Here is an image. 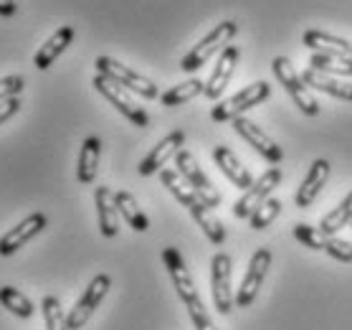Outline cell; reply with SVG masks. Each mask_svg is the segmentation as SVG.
<instances>
[{
  "instance_id": "cell-17",
  "label": "cell",
  "mask_w": 352,
  "mask_h": 330,
  "mask_svg": "<svg viewBox=\"0 0 352 330\" xmlns=\"http://www.w3.org/2000/svg\"><path fill=\"white\" fill-rule=\"evenodd\" d=\"M213 161H216V165L221 168V173H223V176L228 178L236 188L248 191V188L254 185V176H251V170H248L246 165L236 158V153H233L231 147L216 145L213 147Z\"/></svg>"
},
{
  "instance_id": "cell-7",
  "label": "cell",
  "mask_w": 352,
  "mask_h": 330,
  "mask_svg": "<svg viewBox=\"0 0 352 330\" xmlns=\"http://www.w3.org/2000/svg\"><path fill=\"white\" fill-rule=\"evenodd\" d=\"M112 287V277L109 274H96L94 280L89 282V287L81 292L79 302L74 305V310L66 315V322H69V330H81L87 325V320L94 315V310L102 305V300L107 298V292Z\"/></svg>"
},
{
  "instance_id": "cell-1",
  "label": "cell",
  "mask_w": 352,
  "mask_h": 330,
  "mask_svg": "<svg viewBox=\"0 0 352 330\" xmlns=\"http://www.w3.org/2000/svg\"><path fill=\"white\" fill-rule=\"evenodd\" d=\"M94 66H96V74L112 79L114 84L124 87L127 92H135V94H140V97H144V99H160V89H157V84H155L153 79H147V76H142V74L135 72V69L120 64L117 59L99 56L94 61Z\"/></svg>"
},
{
  "instance_id": "cell-19",
  "label": "cell",
  "mask_w": 352,
  "mask_h": 330,
  "mask_svg": "<svg viewBox=\"0 0 352 330\" xmlns=\"http://www.w3.org/2000/svg\"><path fill=\"white\" fill-rule=\"evenodd\" d=\"M72 41H74V28H72V25H61V28H56V31L48 36L46 43L36 51V56H33V66H36L38 72H46V69H51V66H54V61L64 54L66 46H69Z\"/></svg>"
},
{
  "instance_id": "cell-18",
  "label": "cell",
  "mask_w": 352,
  "mask_h": 330,
  "mask_svg": "<svg viewBox=\"0 0 352 330\" xmlns=\"http://www.w3.org/2000/svg\"><path fill=\"white\" fill-rule=\"evenodd\" d=\"M329 173H332V165H329L324 158H317L312 163V168L307 173L305 183L299 185V191H296V206L299 209H309L314 203V198L320 196V191L324 188V183L329 181Z\"/></svg>"
},
{
  "instance_id": "cell-34",
  "label": "cell",
  "mask_w": 352,
  "mask_h": 330,
  "mask_svg": "<svg viewBox=\"0 0 352 330\" xmlns=\"http://www.w3.org/2000/svg\"><path fill=\"white\" fill-rule=\"evenodd\" d=\"M188 315H190L192 325H195V330H218L216 322L210 320L208 310H206V305H203V300H198V302H192V305H188Z\"/></svg>"
},
{
  "instance_id": "cell-10",
  "label": "cell",
  "mask_w": 352,
  "mask_h": 330,
  "mask_svg": "<svg viewBox=\"0 0 352 330\" xmlns=\"http://www.w3.org/2000/svg\"><path fill=\"white\" fill-rule=\"evenodd\" d=\"M279 181H281V170L269 168L264 176L254 181V185H251L248 191H243V196H241L239 201L233 203V214L239 218H251L254 211H256L261 203L269 201V194L279 185Z\"/></svg>"
},
{
  "instance_id": "cell-28",
  "label": "cell",
  "mask_w": 352,
  "mask_h": 330,
  "mask_svg": "<svg viewBox=\"0 0 352 330\" xmlns=\"http://www.w3.org/2000/svg\"><path fill=\"white\" fill-rule=\"evenodd\" d=\"M0 305L6 307L8 313H13L16 318H31L33 315V302L28 298H25L23 292L16 290V287H10V285H6V287H0Z\"/></svg>"
},
{
  "instance_id": "cell-16",
  "label": "cell",
  "mask_w": 352,
  "mask_h": 330,
  "mask_svg": "<svg viewBox=\"0 0 352 330\" xmlns=\"http://www.w3.org/2000/svg\"><path fill=\"white\" fill-rule=\"evenodd\" d=\"M94 206H96V218H99V231L102 236L112 239L120 234V211L114 203V191L107 185H99L94 191Z\"/></svg>"
},
{
  "instance_id": "cell-3",
  "label": "cell",
  "mask_w": 352,
  "mask_h": 330,
  "mask_svg": "<svg viewBox=\"0 0 352 330\" xmlns=\"http://www.w3.org/2000/svg\"><path fill=\"white\" fill-rule=\"evenodd\" d=\"M269 97H272V87H269V81H254V84H248V87L241 89L239 94H233V97L218 102V105L210 110V120L213 122L239 120V117H243V112H248L251 107L266 102Z\"/></svg>"
},
{
  "instance_id": "cell-6",
  "label": "cell",
  "mask_w": 352,
  "mask_h": 330,
  "mask_svg": "<svg viewBox=\"0 0 352 330\" xmlns=\"http://www.w3.org/2000/svg\"><path fill=\"white\" fill-rule=\"evenodd\" d=\"M175 168H177V173L192 185V191L203 198V203H206L208 209H218V206H221L223 198L218 194V188L210 183V178L203 173V168L198 165V161H195V155H192L190 150L183 147V150L175 155Z\"/></svg>"
},
{
  "instance_id": "cell-2",
  "label": "cell",
  "mask_w": 352,
  "mask_h": 330,
  "mask_svg": "<svg viewBox=\"0 0 352 330\" xmlns=\"http://www.w3.org/2000/svg\"><path fill=\"white\" fill-rule=\"evenodd\" d=\"M239 31V25L233 23V21H223V23H218L213 31L206 36V39H200L195 46H192L183 59H180V69L183 72H198L200 66H206L210 59L216 56L218 51H223L228 46V41L236 36Z\"/></svg>"
},
{
  "instance_id": "cell-15",
  "label": "cell",
  "mask_w": 352,
  "mask_h": 330,
  "mask_svg": "<svg viewBox=\"0 0 352 330\" xmlns=\"http://www.w3.org/2000/svg\"><path fill=\"white\" fill-rule=\"evenodd\" d=\"M239 56L241 51L239 46H226L223 51H221V56H218L216 66H213V72H210L208 81H206V97L208 99H221V94L226 92V87H228V81H231L233 76V69H236V64H239Z\"/></svg>"
},
{
  "instance_id": "cell-23",
  "label": "cell",
  "mask_w": 352,
  "mask_h": 330,
  "mask_svg": "<svg viewBox=\"0 0 352 330\" xmlns=\"http://www.w3.org/2000/svg\"><path fill=\"white\" fill-rule=\"evenodd\" d=\"M114 203H117V211L122 214V218H124L135 231L144 234L147 229H150V218H147V214L140 209L137 198L129 194V191H114Z\"/></svg>"
},
{
  "instance_id": "cell-26",
  "label": "cell",
  "mask_w": 352,
  "mask_h": 330,
  "mask_svg": "<svg viewBox=\"0 0 352 330\" xmlns=\"http://www.w3.org/2000/svg\"><path fill=\"white\" fill-rule=\"evenodd\" d=\"M309 69H317L329 76H352V56H329V54H312Z\"/></svg>"
},
{
  "instance_id": "cell-11",
  "label": "cell",
  "mask_w": 352,
  "mask_h": 330,
  "mask_svg": "<svg viewBox=\"0 0 352 330\" xmlns=\"http://www.w3.org/2000/svg\"><path fill=\"white\" fill-rule=\"evenodd\" d=\"M162 262L168 267L170 280L175 285V292H177V298L183 300V305L188 307V305H192V302H198L200 295H198V290H195V282H192L188 267H185V259H183V254H180V249L165 247V249H162Z\"/></svg>"
},
{
  "instance_id": "cell-21",
  "label": "cell",
  "mask_w": 352,
  "mask_h": 330,
  "mask_svg": "<svg viewBox=\"0 0 352 330\" xmlns=\"http://www.w3.org/2000/svg\"><path fill=\"white\" fill-rule=\"evenodd\" d=\"M302 79H305L307 87L312 89H320L324 94H332L337 99H344V102H352V84L350 81H340L335 76H329V74H322L317 69H309L307 66V72L302 74Z\"/></svg>"
},
{
  "instance_id": "cell-22",
  "label": "cell",
  "mask_w": 352,
  "mask_h": 330,
  "mask_svg": "<svg viewBox=\"0 0 352 330\" xmlns=\"http://www.w3.org/2000/svg\"><path fill=\"white\" fill-rule=\"evenodd\" d=\"M307 49L317 51V54H329V56H350L352 46L340 36H329L324 31H305L302 36Z\"/></svg>"
},
{
  "instance_id": "cell-20",
  "label": "cell",
  "mask_w": 352,
  "mask_h": 330,
  "mask_svg": "<svg viewBox=\"0 0 352 330\" xmlns=\"http://www.w3.org/2000/svg\"><path fill=\"white\" fill-rule=\"evenodd\" d=\"M99 158H102V140L96 135H89L81 143L79 165H76V178H79L81 185L94 183L96 170H99Z\"/></svg>"
},
{
  "instance_id": "cell-36",
  "label": "cell",
  "mask_w": 352,
  "mask_h": 330,
  "mask_svg": "<svg viewBox=\"0 0 352 330\" xmlns=\"http://www.w3.org/2000/svg\"><path fill=\"white\" fill-rule=\"evenodd\" d=\"M18 13V3L16 0H0V16L3 18H13Z\"/></svg>"
},
{
  "instance_id": "cell-24",
  "label": "cell",
  "mask_w": 352,
  "mask_h": 330,
  "mask_svg": "<svg viewBox=\"0 0 352 330\" xmlns=\"http://www.w3.org/2000/svg\"><path fill=\"white\" fill-rule=\"evenodd\" d=\"M188 211H190V216L195 218V224L203 229V234L208 236L210 242L218 244V247L226 242V229H223V224H221V218L213 214V209H208L203 201H198L195 206H190Z\"/></svg>"
},
{
  "instance_id": "cell-4",
  "label": "cell",
  "mask_w": 352,
  "mask_h": 330,
  "mask_svg": "<svg viewBox=\"0 0 352 330\" xmlns=\"http://www.w3.org/2000/svg\"><path fill=\"white\" fill-rule=\"evenodd\" d=\"M272 69H274V74H276V79L281 81L284 92H287L289 97H292V102H294L307 117H314V114L320 112V102L312 97V92H309V87L305 84L302 74L294 72V66H292V61H289L287 56L274 59Z\"/></svg>"
},
{
  "instance_id": "cell-37",
  "label": "cell",
  "mask_w": 352,
  "mask_h": 330,
  "mask_svg": "<svg viewBox=\"0 0 352 330\" xmlns=\"http://www.w3.org/2000/svg\"><path fill=\"white\" fill-rule=\"evenodd\" d=\"M350 56H352V51H350Z\"/></svg>"
},
{
  "instance_id": "cell-33",
  "label": "cell",
  "mask_w": 352,
  "mask_h": 330,
  "mask_svg": "<svg viewBox=\"0 0 352 330\" xmlns=\"http://www.w3.org/2000/svg\"><path fill=\"white\" fill-rule=\"evenodd\" d=\"M23 87H25V79L21 76V74L3 76V79H0V102L13 99V97H21V94H23Z\"/></svg>"
},
{
  "instance_id": "cell-32",
  "label": "cell",
  "mask_w": 352,
  "mask_h": 330,
  "mask_svg": "<svg viewBox=\"0 0 352 330\" xmlns=\"http://www.w3.org/2000/svg\"><path fill=\"white\" fill-rule=\"evenodd\" d=\"M294 236L305 244V247H309V249L322 251L324 234H322L320 229H314V226H309V224H294Z\"/></svg>"
},
{
  "instance_id": "cell-27",
  "label": "cell",
  "mask_w": 352,
  "mask_h": 330,
  "mask_svg": "<svg viewBox=\"0 0 352 330\" xmlns=\"http://www.w3.org/2000/svg\"><path fill=\"white\" fill-rule=\"evenodd\" d=\"M347 224H352V191L342 198V203L337 206V209H332L327 214V216L320 221V231L322 234H337L340 229H344Z\"/></svg>"
},
{
  "instance_id": "cell-30",
  "label": "cell",
  "mask_w": 352,
  "mask_h": 330,
  "mask_svg": "<svg viewBox=\"0 0 352 330\" xmlns=\"http://www.w3.org/2000/svg\"><path fill=\"white\" fill-rule=\"evenodd\" d=\"M279 214H281V201L279 198H269V201H264L256 211H254V216H251V229H254V231H264V229H269V226L276 221Z\"/></svg>"
},
{
  "instance_id": "cell-5",
  "label": "cell",
  "mask_w": 352,
  "mask_h": 330,
  "mask_svg": "<svg viewBox=\"0 0 352 330\" xmlns=\"http://www.w3.org/2000/svg\"><path fill=\"white\" fill-rule=\"evenodd\" d=\"M91 84H94L96 92H99L117 112L124 114L135 127H147V125H150V114L144 112V107H140L135 99L129 97V92L124 87L114 84L112 79H107V76H102V74H96Z\"/></svg>"
},
{
  "instance_id": "cell-29",
  "label": "cell",
  "mask_w": 352,
  "mask_h": 330,
  "mask_svg": "<svg viewBox=\"0 0 352 330\" xmlns=\"http://www.w3.org/2000/svg\"><path fill=\"white\" fill-rule=\"evenodd\" d=\"M41 313H43L46 330H69V322H66V315H64V310H61L58 298L46 295L43 302H41Z\"/></svg>"
},
{
  "instance_id": "cell-35",
  "label": "cell",
  "mask_w": 352,
  "mask_h": 330,
  "mask_svg": "<svg viewBox=\"0 0 352 330\" xmlns=\"http://www.w3.org/2000/svg\"><path fill=\"white\" fill-rule=\"evenodd\" d=\"M21 107H23L21 97H13V99H6V102H0V125H6L10 117H16V114L21 112Z\"/></svg>"
},
{
  "instance_id": "cell-31",
  "label": "cell",
  "mask_w": 352,
  "mask_h": 330,
  "mask_svg": "<svg viewBox=\"0 0 352 330\" xmlns=\"http://www.w3.org/2000/svg\"><path fill=\"white\" fill-rule=\"evenodd\" d=\"M322 251H327L329 257H335L337 262H352V244L344 242V239H340V236H329V234H324V244H322Z\"/></svg>"
},
{
  "instance_id": "cell-9",
  "label": "cell",
  "mask_w": 352,
  "mask_h": 330,
  "mask_svg": "<svg viewBox=\"0 0 352 330\" xmlns=\"http://www.w3.org/2000/svg\"><path fill=\"white\" fill-rule=\"evenodd\" d=\"M210 290H213V302L218 313H231L236 298L231 290V257L226 251H218L210 262Z\"/></svg>"
},
{
  "instance_id": "cell-13",
  "label": "cell",
  "mask_w": 352,
  "mask_h": 330,
  "mask_svg": "<svg viewBox=\"0 0 352 330\" xmlns=\"http://www.w3.org/2000/svg\"><path fill=\"white\" fill-rule=\"evenodd\" d=\"M185 145V132L183 130H173L170 135H165L157 143V145L150 150V153L144 155L142 161H140V176H153V173H160L165 165H168L170 158H175Z\"/></svg>"
},
{
  "instance_id": "cell-25",
  "label": "cell",
  "mask_w": 352,
  "mask_h": 330,
  "mask_svg": "<svg viewBox=\"0 0 352 330\" xmlns=\"http://www.w3.org/2000/svg\"><path fill=\"white\" fill-rule=\"evenodd\" d=\"M203 92H206V81L188 79V81H183V84L170 87L168 92H162L160 102H162V107H180V105H185V102H192L195 97H200Z\"/></svg>"
},
{
  "instance_id": "cell-12",
  "label": "cell",
  "mask_w": 352,
  "mask_h": 330,
  "mask_svg": "<svg viewBox=\"0 0 352 330\" xmlns=\"http://www.w3.org/2000/svg\"><path fill=\"white\" fill-rule=\"evenodd\" d=\"M46 224H48V218H46V214H41V211L25 216L21 224H16L13 229H8V231L0 236V257L16 254L21 247H25L31 239H36V236L46 229Z\"/></svg>"
},
{
  "instance_id": "cell-14",
  "label": "cell",
  "mask_w": 352,
  "mask_h": 330,
  "mask_svg": "<svg viewBox=\"0 0 352 330\" xmlns=\"http://www.w3.org/2000/svg\"><path fill=\"white\" fill-rule=\"evenodd\" d=\"M233 130H236V132L246 140L248 145L254 147V150H256L261 158H266L269 163H281V161H284V150L274 143L272 137L266 135L264 130L258 127L256 122H251L248 117H239V120H233Z\"/></svg>"
},
{
  "instance_id": "cell-8",
  "label": "cell",
  "mask_w": 352,
  "mask_h": 330,
  "mask_svg": "<svg viewBox=\"0 0 352 330\" xmlns=\"http://www.w3.org/2000/svg\"><path fill=\"white\" fill-rule=\"evenodd\" d=\"M269 267H272V249L261 247V249L254 251V257H251V262L246 267V274L241 280V287L236 290V305L239 307L254 305V300H256L258 290L264 285L266 274H269Z\"/></svg>"
}]
</instances>
